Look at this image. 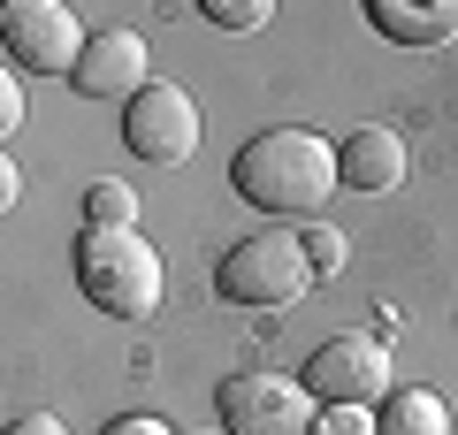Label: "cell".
<instances>
[{
  "instance_id": "8992f818",
  "label": "cell",
  "mask_w": 458,
  "mask_h": 435,
  "mask_svg": "<svg viewBox=\"0 0 458 435\" xmlns=\"http://www.w3.org/2000/svg\"><path fill=\"white\" fill-rule=\"evenodd\" d=\"M0 38H8V62L31 69V77H77L84 47H92L62 0H8V16H0Z\"/></svg>"
},
{
  "instance_id": "9c48e42d",
  "label": "cell",
  "mask_w": 458,
  "mask_h": 435,
  "mask_svg": "<svg viewBox=\"0 0 458 435\" xmlns=\"http://www.w3.org/2000/svg\"><path fill=\"white\" fill-rule=\"evenodd\" d=\"M336 176L352 183V192H367V199L397 192V183H405V138H397L390 123H360L336 145Z\"/></svg>"
},
{
  "instance_id": "30bf717a",
  "label": "cell",
  "mask_w": 458,
  "mask_h": 435,
  "mask_svg": "<svg viewBox=\"0 0 458 435\" xmlns=\"http://www.w3.org/2000/svg\"><path fill=\"white\" fill-rule=\"evenodd\" d=\"M367 23L390 47H451L458 38V0H436V8H420V0H375Z\"/></svg>"
},
{
  "instance_id": "8fae6325",
  "label": "cell",
  "mask_w": 458,
  "mask_h": 435,
  "mask_svg": "<svg viewBox=\"0 0 458 435\" xmlns=\"http://www.w3.org/2000/svg\"><path fill=\"white\" fill-rule=\"evenodd\" d=\"M375 435H451V405L436 389H390L375 413Z\"/></svg>"
},
{
  "instance_id": "5bb4252c",
  "label": "cell",
  "mask_w": 458,
  "mask_h": 435,
  "mask_svg": "<svg viewBox=\"0 0 458 435\" xmlns=\"http://www.w3.org/2000/svg\"><path fill=\"white\" fill-rule=\"evenodd\" d=\"M267 16H276L267 0H207V23H222V31H260Z\"/></svg>"
},
{
  "instance_id": "3957f363",
  "label": "cell",
  "mask_w": 458,
  "mask_h": 435,
  "mask_svg": "<svg viewBox=\"0 0 458 435\" xmlns=\"http://www.w3.org/2000/svg\"><path fill=\"white\" fill-rule=\"evenodd\" d=\"M214 290H222L229 306H298L313 290V260H306V237L298 229H252V237H237L222 252V268H214Z\"/></svg>"
},
{
  "instance_id": "7a4b0ae2",
  "label": "cell",
  "mask_w": 458,
  "mask_h": 435,
  "mask_svg": "<svg viewBox=\"0 0 458 435\" xmlns=\"http://www.w3.org/2000/svg\"><path fill=\"white\" fill-rule=\"evenodd\" d=\"M77 290L114 321H146L168 290V268L146 229H84L77 237Z\"/></svg>"
},
{
  "instance_id": "9a60e30c",
  "label": "cell",
  "mask_w": 458,
  "mask_h": 435,
  "mask_svg": "<svg viewBox=\"0 0 458 435\" xmlns=\"http://www.w3.org/2000/svg\"><path fill=\"white\" fill-rule=\"evenodd\" d=\"M313 435H375V413H367V405H328Z\"/></svg>"
},
{
  "instance_id": "e0dca14e",
  "label": "cell",
  "mask_w": 458,
  "mask_h": 435,
  "mask_svg": "<svg viewBox=\"0 0 458 435\" xmlns=\"http://www.w3.org/2000/svg\"><path fill=\"white\" fill-rule=\"evenodd\" d=\"M99 435H168V428H161V420H153V413H123V420H107V428H99Z\"/></svg>"
},
{
  "instance_id": "ac0fdd59",
  "label": "cell",
  "mask_w": 458,
  "mask_h": 435,
  "mask_svg": "<svg viewBox=\"0 0 458 435\" xmlns=\"http://www.w3.org/2000/svg\"><path fill=\"white\" fill-rule=\"evenodd\" d=\"M8 435H69V428L54 413H16V420H8Z\"/></svg>"
},
{
  "instance_id": "6da1fadb",
  "label": "cell",
  "mask_w": 458,
  "mask_h": 435,
  "mask_svg": "<svg viewBox=\"0 0 458 435\" xmlns=\"http://www.w3.org/2000/svg\"><path fill=\"white\" fill-rule=\"evenodd\" d=\"M229 183L237 199L260 214H298V222H321L328 192H336V145L313 138V130H260V138L237 145V161H229Z\"/></svg>"
},
{
  "instance_id": "d6986e66",
  "label": "cell",
  "mask_w": 458,
  "mask_h": 435,
  "mask_svg": "<svg viewBox=\"0 0 458 435\" xmlns=\"http://www.w3.org/2000/svg\"><path fill=\"white\" fill-rule=\"evenodd\" d=\"M214 435H229V428H214Z\"/></svg>"
},
{
  "instance_id": "4fadbf2b",
  "label": "cell",
  "mask_w": 458,
  "mask_h": 435,
  "mask_svg": "<svg viewBox=\"0 0 458 435\" xmlns=\"http://www.w3.org/2000/svg\"><path fill=\"white\" fill-rule=\"evenodd\" d=\"M306 260H313V275H336L344 260H352V244H344V229L328 222V214H321V222H306Z\"/></svg>"
},
{
  "instance_id": "5b68a950",
  "label": "cell",
  "mask_w": 458,
  "mask_h": 435,
  "mask_svg": "<svg viewBox=\"0 0 458 435\" xmlns=\"http://www.w3.org/2000/svg\"><path fill=\"white\" fill-rule=\"evenodd\" d=\"M199 138H207V123H199L191 92H176V84H146V92L123 107V145H131L146 168H183L199 153Z\"/></svg>"
},
{
  "instance_id": "52a82bcc",
  "label": "cell",
  "mask_w": 458,
  "mask_h": 435,
  "mask_svg": "<svg viewBox=\"0 0 458 435\" xmlns=\"http://www.w3.org/2000/svg\"><path fill=\"white\" fill-rule=\"evenodd\" d=\"M306 389L321 405H382L390 397V352L375 337H328L306 359Z\"/></svg>"
},
{
  "instance_id": "ba28073f",
  "label": "cell",
  "mask_w": 458,
  "mask_h": 435,
  "mask_svg": "<svg viewBox=\"0 0 458 435\" xmlns=\"http://www.w3.org/2000/svg\"><path fill=\"white\" fill-rule=\"evenodd\" d=\"M69 84H77L84 99H138L146 92V38L138 31H99Z\"/></svg>"
},
{
  "instance_id": "7c38bea8",
  "label": "cell",
  "mask_w": 458,
  "mask_h": 435,
  "mask_svg": "<svg viewBox=\"0 0 458 435\" xmlns=\"http://www.w3.org/2000/svg\"><path fill=\"white\" fill-rule=\"evenodd\" d=\"M84 229H138V192L131 183H92L84 192Z\"/></svg>"
},
{
  "instance_id": "277c9868",
  "label": "cell",
  "mask_w": 458,
  "mask_h": 435,
  "mask_svg": "<svg viewBox=\"0 0 458 435\" xmlns=\"http://www.w3.org/2000/svg\"><path fill=\"white\" fill-rule=\"evenodd\" d=\"M214 413H222L229 435H313L321 428V397L306 382H291V374H267V367L222 374Z\"/></svg>"
},
{
  "instance_id": "2e32d148",
  "label": "cell",
  "mask_w": 458,
  "mask_h": 435,
  "mask_svg": "<svg viewBox=\"0 0 458 435\" xmlns=\"http://www.w3.org/2000/svg\"><path fill=\"white\" fill-rule=\"evenodd\" d=\"M16 123H23V84H16V62L0 69V130L16 138Z\"/></svg>"
}]
</instances>
